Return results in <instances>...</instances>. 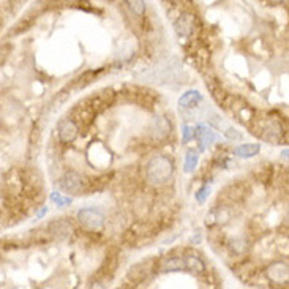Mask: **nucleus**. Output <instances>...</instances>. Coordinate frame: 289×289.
Here are the masks:
<instances>
[{
	"mask_svg": "<svg viewBox=\"0 0 289 289\" xmlns=\"http://www.w3.org/2000/svg\"><path fill=\"white\" fill-rule=\"evenodd\" d=\"M82 177L75 171H68L62 179H60V188L68 195H76L82 190Z\"/></svg>",
	"mask_w": 289,
	"mask_h": 289,
	"instance_id": "4",
	"label": "nucleus"
},
{
	"mask_svg": "<svg viewBox=\"0 0 289 289\" xmlns=\"http://www.w3.org/2000/svg\"><path fill=\"white\" fill-rule=\"evenodd\" d=\"M101 2H112V0H101Z\"/></svg>",
	"mask_w": 289,
	"mask_h": 289,
	"instance_id": "26",
	"label": "nucleus"
},
{
	"mask_svg": "<svg viewBox=\"0 0 289 289\" xmlns=\"http://www.w3.org/2000/svg\"><path fill=\"white\" fill-rule=\"evenodd\" d=\"M229 248L233 253H236V255H242V253H245V250L248 248L247 240L244 237H236L229 242Z\"/></svg>",
	"mask_w": 289,
	"mask_h": 289,
	"instance_id": "17",
	"label": "nucleus"
},
{
	"mask_svg": "<svg viewBox=\"0 0 289 289\" xmlns=\"http://www.w3.org/2000/svg\"><path fill=\"white\" fill-rule=\"evenodd\" d=\"M78 221L84 229L96 233L104 226V215L95 209H81L78 212Z\"/></svg>",
	"mask_w": 289,
	"mask_h": 289,
	"instance_id": "3",
	"label": "nucleus"
},
{
	"mask_svg": "<svg viewBox=\"0 0 289 289\" xmlns=\"http://www.w3.org/2000/svg\"><path fill=\"white\" fill-rule=\"evenodd\" d=\"M60 2H62L64 5H75L78 0H60Z\"/></svg>",
	"mask_w": 289,
	"mask_h": 289,
	"instance_id": "22",
	"label": "nucleus"
},
{
	"mask_svg": "<svg viewBox=\"0 0 289 289\" xmlns=\"http://www.w3.org/2000/svg\"><path fill=\"white\" fill-rule=\"evenodd\" d=\"M150 133H152V136H153L155 141H163V139H166L167 136H169V133H171V124H169V120H167L166 117H163V115L155 117L153 122H152V127H150Z\"/></svg>",
	"mask_w": 289,
	"mask_h": 289,
	"instance_id": "7",
	"label": "nucleus"
},
{
	"mask_svg": "<svg viewBox=\"0 0 289 289\" xmlns=\"http://www.w3.org/2000/svg\"><path fill=\"white\" fill-rule=\"evenodd\" d=\"M185 262V270H190L191 273H204L206 272V264L202 262L201 258L195 255H188L184 258Z\"/></svg>",
	"mask_w": 289,
	"mask_h": 289,
	"instance_id": "12",
	"label": "nucleus"
},
{
	"mask_svg": "<svg viewBox=\"0 0 289 289\" xmlns=\"http://www.w3.org/2000/svg\"><path fill=\"white\" fill-rule=\"evenodd\" d=\"M174 174V164L169 158L156 155L146 166V179L152 185H164L171 180Z\"/></svg>",
	"mask_w": 289,
	"mask_h": 289,
	"instance_id": "1",
	"label": "nucleus"
},
{
	"mask_svg": "<svg viewBox=\"0 0 289 289\" xmlns=\"http://www.w3.org/2000/svg\"><path fill=\"white\" fill-rule=\"evenodd\" d=\"M180 75H182V65L177 59H169L156 65L147 75V79L156 81L160 84H167L171 81H177Z\"/></svg>",
	"mask_w": 289,
	"mask_h": 289,
	"instance_id": "2",
	"label": "nucleus"
},
{
	"mask_svg": "<svg viewBox=\"0 0 289 289\" xmlns=\"http://www.w3.org/2000/svg\"><path fill=\"white\" fill-rule=\"evenodd\" d=\"M226 138L227 139H231V141H237V139H242V135L239 133V131L236 128H227L226 130Z\"/></svg>",
	"mask_w": 289,
	"mask_h": 289,
	"instance_id": "21",
	"label": "nucleus"
},
{
	"mask_svg": "<svg viewBox=\"0 0 289 289\" xmlns=\"http://www.w3.org/2000/svg\"><path fill=\"white\" fill-rule=\"evenodd\" d=\"M164 272H177V270H185V262L184 258H167L163 262Z\"/></svg>",
	"mask_w": 289,
	"mask_h": 289,
	"instance_id": "14",
	"label": "nucleus"
},
{
	"mask_svg": "<svg viewBox=\"0 0 289 289\" xmlns=\"http://www.w3.org/2000/svg\"><path fill=\"white\" fill-rule=\"evenodd\" d=\"M49 234L59 240H65L73 234V227L67 220H54L49 224Z\"/></svg>",
	"mask_w": 289,
	"mask_h": 289,
	"instance_id": "10",
	"label": "nucleus"
},
{
	"mask_svg": "<svg viewBox=\"0 0 289 289\" xmlns=\"http://www.w3.org/2000/svg\"><path fill=\"white\" fill-rule=\"evenodd\" d=\"M125 5L135 16H144L146 15V2L144 0H125Z\"/></svg>",
	"mask_w": 289,
	"mask_h": 289,
	"instance_id": "15",
	"label": "nucleus"
},
{
	"mask_svg": "<svg viewBox=\"0 0 289 289\" xmlns=\"http://www.w3.org/2000/svg\"><path fill=\"white\" fill-rule=\"evenodd\" d=\"M195 138L199 141V146H201V150H206L209 146L218 139V135L215 133L212 128H209L207 125L204 124H198L196 128H195Z\"/></svg>",
	"mask_w": 289,
	"mask_h": 289,
	"instance_id": "6",
	"label": "nucleus"
},
{
	"mask_svg": "<svg viewBox=\"0 0 289 289\" xmlns=\"http://www.w3.org/2000/svg\"><path fill=\"white\" fill-rule=\"evenodd\" d=\"M57 133H59L60 142L70 144V142H73L78 138V127H76V124L73 122V120H64V122L59 124Z\"/></svg>",
	"mask_w": 289,
	"mask_h": 289,
	"instance_id": "9",
	"label": "nucleus"
},
{
	"mask_svg": "<svg viewBox=\"0 0 289 289\" xmlns=\"http://www.w3.org/2000/svg\"><path fill=\"white\" fill-rule=\"evenodd\" d=\"M261 152V146L259 144H244V146H239L237 149H234V155L240 156V158H251Z\"/></svg>",
	"mask_w": 289,
	"mask_h": 289,
	"instance_id": "13",
	"label": "nucleus"
},
{
	"mask_svg": "<svg viewBox=\"0 0 289 289\" xmlns=\"http://www.w3.org/2000/svg\"><path fill=\"white\" fill-rule=\"evenodd\" d=\"M176 32L180 37H188V35L196 32V16L191 13H184L174 24Z\"/></svg>",
	"mask_w": 289,
	"mask_h": 289,
	"instance_id": "5",
	"label": "nucleus"
},
{
	"mask_svg": "<svg viewBox=\"0 0 289 289\" xmlns=\"http://www.w3.org/2000/svg\"><path fill=\"white\" fill-rule=\"evenodd\" d=\"M272 4H283V2H286V0H270Z\"/></svg>",
	"mask_w": 289,
	"mask_h": 289,
	"instance_id": "24",
	"label": "nucleus"
},
{
	"mask_svg": "<svg viewBox=\"0 0 289 289\" xmlns=\"http://www.w3.org/2000/svg\"><path fill=\"white\" fill-rule=\"evenodd\" d=\"M198 161H199V156H198L196 152H187L185 164H184V171H185V172H193V171L196 169Z\"/></svg>",
	"mask_w": 289,
	"mask_h": 289,
	"instance_id": "16",
	"label": "nucleus"
},
{
	"mask_svg": "<svg viewBox=\"0 0 289 289\" xmlns=\"http://www.w3.org/2000/svg\"><path fill=\"white\" fill-rule=\"evenodd\" d=\"M202 100H204V96L201 95V92L187 90L179 98V107H182V109H193V107H196Z\"/></svg>",
	"mask_w": 289,
	"mask_h": 289,
	"instance_id": "11",
	"label": "nucleus"
},
{
	"mask_svg": "<svg viewBox=\"0 0 289 289\" xmlns=\"http://www.w3.org/2000/svg\"><path fill=\"white\" fill-rule=\"evenodd\" d=\"M46 212H47V207H43L41 212L38 213V218H40V216H43V215H46Z\"/></svg>",
	"mask_w": 289,
	"mask_h": 289,
	"instance_id": "23",
	"label": "nucleus"
},
{
	"mask_svg": "<svg viewBox=\"0 0 289 289\" xmlns=\"http://www.w3.org/2000/svg\"><path fill=\"white\" fill-rule=\"evenodd\" d=\"M287 264L286 262H273L272 266L267 267L266 273L269 276V280L272 283H276V284H283V283H287Z\"/></svg>",
	"mask_w": 289,
	"mask_h": 289,
	"instance_id": "8",
	"label": "nucleus"
},
{
	"mask_svg": "<svg viewBox=\"0 0 289 289\" xmlns=\"http://www.w3.org/2000/svg\"><path fill=\"white\" fill-rule=\"evenodd\" d=\"M182 139H184V144H188L190 141L195 139V128L190 127V125H185L184 127V136H182Z\"/></svg>",
	"mask_w": 289,
	"mask_h": 289,
	"instance_id": "19",
	"label": "nucleus"
},
{
	"mask_svg": "<svg viewBox=\"0 0 289 289\" xmlns=\"http://www.w3.org/2000/svg\"><path fill=\"white\" fill-rule=\"evenodd\" d=\"M281 156H283V158H286V156H287V149L281 152Z\"/></svg>",
	"mask_w": 289,
	"mask_h": 289,
	"instance_id": "25",
	"label": "nucleus"
},
{
	"mask_svg": "<svg viewBox=\"0 0 289 289\" xmlns=\"http://www.w3.org/2000/svg\"><path fill=\"white\" fill-rule=\"evenodd\" d=\"M51 199H52V202H55L59 207H64V206H67V204H70L71 202V199L70 198H64L60 193H52L51 195Z\"/></svg>",
	"mask_w": 289,
	"mask_h": 289,
	"instance_id": "18",
	"label": "nucleus"
},
{
	"mask_svg": "<svg viewBox=\"0 0 289 289\" xmlns=\"http://www.w3.org/2000/svg\"><path fill=\"white\" fill-rule=\"evenodd\" d=\"M209 193H210V188H209V187H202V188L196 193V201H198L199 204H204V201H206V198H207Z\"/></svg>",
	"mask_w": 289,
	"mask_h": 289,
	"instance_id": "20",
	"label": "nucleus"
}]
</instances>
